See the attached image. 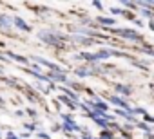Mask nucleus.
<instances>
[{"label":"nucleus","instance_id":"f257e3e1","mask_svg":"<svg viewBox=\"0 0 154 139\" xmlns=\"http://www.w3.org/2000/svg\"><path fill=\"white\" fill-rule=\"evenodd\" d=\"M118 34L127 36V38H132V40H140V36H138L136 33H132V31H118Z\"/></svg>","mask_w":154,"mask_h":139},{"label":"nucleus","instance_id":"f03ea898","mask_svg":"<svg viewBox=\"0 0 154 139\" xmlns=\"http://www.w3.org/2000/svg\"><path fill=\"white\" fill-rule=\"evenodd\" d=\"M15 24L17 25H20V29H24V31H27L29 27H27V24L24 22V20H20V18H15Z\"/></svg>","mask_w":154,"mask_h":139},{"label":"nucleus","instance_id":"7ed1b4c3","mask_svg":"<svg viewBox=\"0 0 154 139\" xmlns=\"http://www.w3.org/2000/svg\"><path fill=\"white\" fill-rule=\"evenodd\" d=\"M112 103H118V105H122V107H127V105L122 101V98H118V96H114V98H112Z\"/></svg>","mask_w":154,"mask_h":139},{"label":"nucleus","instance_id":"20e7f679","mask_svg":"<svg viewBox=\"0 0 154 139\" xmlns=\"http://www.w3.org/2000/svg\"><path fill=\"white\" fill-rule=\"evenodd\" d=\"M51 76H53L54 80H60V81H63V80H65V76H63V74H56V72H53Z\"/></svg>","mask_w":154,"mask_h":139},{"label":"nucleus","instance_id":"39448f33","mask_svg":"<svg viewBox=\"0 0 154 139\" xmlns=\"http://www.w3.org/2000/svg\"><path fill=\"white\" fill-rule=\"evenodd\" d=\"M100 22H102V24H109V25L114 24V20H111V18H100Z\"/></svg>","mask_w":154,"mask_h":139},{"label":"nucleus","instance_id":"423d86ee","mask_svg":"<svg viewBox=\"0 0 154 139\" xmlns=\"http://www.w3.org/2000/svg\"><path fill=\"white\" fill-rule=\"evenodd\" d=\"M118 90H120V92H125V94H129V92H131V90H129V89H125V87H122V85H120V87H118Z\"/></svg>","mask_w":154,"mask_h":139}]
</instances>
